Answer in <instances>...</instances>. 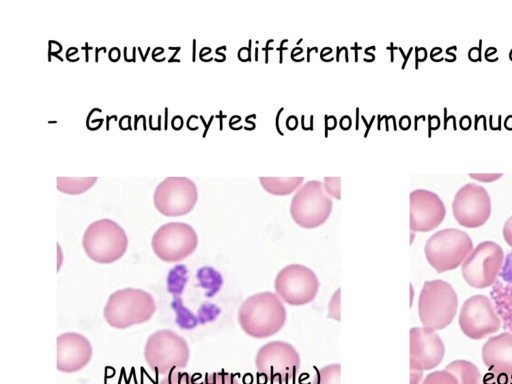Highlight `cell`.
<instances>
[{
    "instance_id": "obj_33",
    "label": "cell",
    "mask_w": 512,
    "mask_h": 384,
    "mask_svg": "<svg viewBox=\"0 0 512 384\" xmlns=\"http://www.w3.org/2000/svg\"><path fill=\"white\" fill-rule=\"evenodd\" d=\"M471 178H474L483 182H491L495 179H498L502 176V174H469Z\"/></svg>"
},
{
    "instance_id": "obj_1",
    "label": "cell",
    "mask_w": 512,
    "mask_h": 384,
    "mask_svg": "<svg viewBox=\"0 0 512 384\" xmlns=\"http://www.w3.org/2000/svg\"><path fill=\"white\" fill-rule=\"evenodd\" d=\"M286 318L283 301L270 291L249 296L238 310L241 329L256 339L268 338L278 333L285 325Z\"/></svg>"
},
{
    "instance_id": "obj_20",
    "label": "cell",
    "mask_w": 512,
    "mask_h": 384,
    "mask_svg": "<svg viewBox=\"0 0 512 384\" xmlns=\"http://www.w3.org/2000/svg\"><path fill=\"white\" fill-rule=\"evenodd\" d=\"M445 369L455 375L459 384H481V373L477 366L470 361L454 360Z\"/></svg>"
},
{
    "instance_id": "obj_3",
    "label": "cell",
    "mask_w": 512,
    "mask_h": 384,
    "mask_svg": "<svg viewBox=\"0 0 512 384\" xmlns=\"http://www.w3.org/2000/svg\"><path fill=\"white\" fill-rule=\"evenodd\" d=\"M458 297L448 282L441 279L425 281L419 294L418 314L423 327L442 330L454 319Z\"/></svg>"
},
{
    "instance_id": "obj_23",
    "label": "cell",
    "mask_w": 512,
    "mask_h": 384,
    "mask_svg": "<svg viewBox=\"0 0 512 384\" xmlns=\"http://www.w3.org/2000/svg\"><path fill=\"white\" fill-rule=\"evenodd\" d=\"M171 307L176 315L175 322L181 329L190 330L199 323L197 316L184 306L181 296H173Z\"/></svg>"
},
{
    "instance_id": "obj_13",
    "label": "cell",
    "mask_w": 512,
    "mask_h": 384,
    "mask_svg": "<svg viewBox=\"0 0 512 384\" xmlns=\"http://www.w3.org/2000/svg\"><path fill=\"white\" fill-rule=\"evenodd\" d=\"M462 333L470 339L480 340L496 333L501 327L490 299L482 294L469 297L462 304L459 317Z\"/></svg>"
},
{
    "instance_id": "obj_10",
    "label": "cell",
    "mask_w": 512,
    "mask_h": 384,
    "mask_svg": "<svg viewBox=\"0 0 512 384\" xmlns=\"http://www.w3.org/2000/svg\"><path fill=\"white\" fill-rule=\"evenodd\" d=\"M198 236L192 226L184 222H169L154 233L151 246L162 261L173 263L189 257L197 248Z\"/></svg>"
},
{
    "instance_id": "obj_9",
    "label": "cell",
    "mask_w": 512,
    "mask_h": 384,
    "mask_svg": "<svg viewBox=\"0 0 512 384\" xmlns=\"http://www.w3.org/2000/svg\"><path fill=\"white\" fill-rule=\"evenodd\" d=\"M503 262L501 246L493 241H483L461 264L462 277L473 288H487L495 282Z\"/></svg>"
},
{
    "instance_id": "obj_16",
    "label": "cell",
    "mask_w": 512,
    "mask_h": 384,
    "mask_svg": "<svg viewBox=\"0 0 512 384\" xmlns=\"http://www.w3.org/2000/svg\"><path fill=\"white\" fill-rule=\"evenodd\" d=\"M445 215V205L436 193L426 189H416L410 193L411 231H432L442 223Z\"/></svg>"
},
{
    "instance_id": "obj_6",
    "label": "cell",
    "mask_w": 512,
    "mask_h": 384,
    "mask_svg": "<svg viewBox=\"0 0 512 384\" xmlns=\"http://www.w3.org/2000/svg\"><path fill=\"white\" fill-rule=\"evenodd\" d=\"M301 361L292 344L275 340L261 346L255 357L257 372L271 383L289 384L295 379Z\"/></svg>"
},
{
    "instance_id": "obj_28",
    "label": "cell",
    "mask_w": 512,
    "mask_h": 384,
    "mask_svg": "<svg viewBox=\"0 0 512 384\" xmlns=\"http://www.w3.org/2000/svg\"><path fill=\"white\" fill-rule=\"evenodd\" d=\"M323 187L328 196L340 200V177H325Z\"/></svg>"
},
{
    "instance_id": "obj_14",
    "label": "cell",
    "mask_w": 512,
    "mask_h": 384,
    "mask_svg": "<svg viewBox=\"0 0 512 384\" xmlns=\"http://www.w3.org/2000/svg\"><path fill=\"white\" fill-rule=\"evenodd\" d=\"M455 220L463 227L484 225L491 214V199L487 190L475 183H467L455 194L452 202Z\"/></svg>"
},
{
    "instance_id": "obj_7",
    "label": "cell",
    "mask_w": 512,
    "mask_h": 384,
    "mask_svg": "<svg viewBox=\"0 0 512 384\" xmlns=\"http://www.w3.org/2000/svg\"><path fill=\"white\" fill-rule=\"evenodd\" d=\"M332 200L319 180H310L298 188L290 203L294 222L305 229L321 226L332 211Z\"/></svg>"
},
{
    "instance_id": "obj_18",
    "label": "cell",
    "mask_w": 512,
    "mask_h": 384,
    "mask_svg": "<svg viewBox=\"0 0 512 384\" xmlns=\"http://www.w3.org/2000/svg\"><path fill=\"white\" fill-rule=\"evenodd\" d=\"M481 357L489 372L512 375V333L490 337L482 346Z\"/></svg>"
},
{
    "instance_id": "obj_21",
    "label": "cell",
    "mask_w": 512,
    "mask_h": 384,
    "mask_svg": "<svg viewBox=\"0 0 512 384\" xmlns=\"http://www.w3.org/2000/svg\"><path fill=\"white\" fill-rule=\"evenodd\" d=\"M196 277L200 287L206 290L205 296L213 297L222 287L223 277L216 269L204 266L197 270Z\"/></svg>"
},
{
    "instance_id": "obj_15",
    "label": "cell",
    "mask_w": 512,
    "mask_h": 384,
    "mask_svg": "<svg viewBox=\"0 0 512 384\" xmlns=\"http://www.w3.org/2000/svg\"><path fill=\"white\" fill-rule=\"evenodd\" d=\"M445 347L440 336L426 327L410 329V371L423 372L437 367Z\"/></svg>"
},
{
    "instance_id": "obj_8",
    "label": "cell",
    "mask_w": 512,
    "mask_h": 384,
    "mask_svg": "<svg viewBox=\"0 0 512 384\" xmlns=\"http://www.w3.org/2000/svg\"><path fill=\"white\" fill-rule=\"evenodd\" d=\"M189 356L187 341L172 330H158L146 341L145 360L151 369L160 374H166L174 368H184Z\"/></svg>"
},
{
    "instance_id": "obj_25",
    "label": "cell",
    "mask_w": 512,
    "mask_h": 384,
    "mask_svg": "<svg viewBox=\"0 0 512 384\" xmlns=\"http://www.w3.org/2000/svg\"><path fill=\"white\" fill-rule=\"evenodd\" d=\"M340 364L333 363L316 371L312 384H340Z\"/></svg>"
},
{
    "instance_id": "obj_4",
    "label": "cell",
    "mask_w": 512,
    "mask_h": 384,
    "mask_svg": "<svg viewBox=\"0 0 512 384\" xmlns=\"http://www.w3.org/2000/svg\"><path fill=\"white\" fill-rule=\"evenodd\" d=\"M83 249L92 261L111 264L119 260L128 248V237L124 229L111 219H99L85 230Z\"/></svg>"
},
{
    "instance_id": "obj_27",
    "label": "cell",
    "mask_w": 512,
    "mask_h": 384,
    "mask_svg": "<svg viewBox=\"0 0 512 384\" xmlns=\"http://www.w3.org/2000/svg\"><path fill=\"white\" fill-rule=\"evenodd\" d=\"M221 310L218 306L211 303H203L197 313V319L200 324H205L215 320L220 314Z\"/></svg>"
},
{
    "instance_id": "obj_30",
    "label": "cell",
    "mask_w": 512,
    "mask_h": 384,
    "mask_svg": "<svg viewBox=\"0 0 512 384\" xmlns=\"http://www.w3.org/2000/svg\"><path fill=\"white\" fill-rule=\"evenodd\" d=\"M327 316L337 322L340 321V288L334 292L328 303Z\"/></svg>"
},
{
    "instance_id": "obj_11",
    "label": "cell",
    "mask_w": 512,
    "mask_h": 384,
    "mask_svg": "<svg viewBox=\"0 0 512 384\" xmlns=\"http://www.w3.org/2000/svg\"><path fill=\"white\" fill-rule=\"evenodd\" d=\"M320 283L316 274L301 264H290L282 268L274 281L277 296L292 306L312 302L318 293Z\"/></svg>"
},
{
    "instance_id": "obj_26",
    "label": "cell",
    "mask_w": 512,
    "mask_h": 384,
    "mask_svg": "<svg viewBox=\"0 0 512 384\" xmlns=\"http://www.w3.org/2000/svg\"><path fill=\"white\" fill-rule=\"evenodd\" d=\"M422 384H459L453 373L447 369L429 373Z\"/></svg>"
},
{
    "instance_id": "obj_32",
    "label": "cell",
    "mask_w": 512,
    "mask_h": 384,
    "mask_svg": "<svg viewBox=\"0 0 512 384\" xmlns=\"http://www.w3.org/2000/svg\"><path fill=\"white\" fill-rule=\"evenodd\" d=\"M502 232L505 242L512 247V216L505 221Z\"/></svg>"
},
{
    "instance_id": "obj_31",
    "label": "cell",
    "mask_w": 512,
    "mask_h": 384,
    "mask_svg": "<svg viewBox=\"0 0 512 384\" xmlns=\"http://www.w3.org/2000/svg\"><path fill=\"white\" fill-rule=\"evenodd\" d=\"M482 381L483 384H512V375L488 372Z\"/></svg>"
},
{
    "instance_id": "obj_12",
    "label": "cell",
    "mask_w": 512,
    "mask_h": 384,
    "mask_svg": "<svg viewBox=\"0 0 512 384\" xmlns=\"http://www.w3.org/2000/svg\"><path fill=\"white\" fill-rule=\"evenodd\" d=\"M153 200L157 211L164 216H182L193 210L198 190L187 177H167L157 185Z\"/></svg>"
},
{
    "instance_id": "obj_24",
    "label": "cell",
    "mask_w": 512,
    "mask_h": 384,
    "mask_svg": "<svg viewBox=\"0 0 512 384\" xmlns=\"http://www.w3.org/2000/svg\"><path fill=\"white\" fill-rule=\"evenodd\" d=\"M188 281V270L183 264L171 268L167 275V291L172 296H181Z\"/></svg>"
},
{
    "instance_id": "obj_17",
    "label": "cell",
    "mask_w": 512,
    "mask_h": 384,
    "mask_svg": "<svg viewBox=\"0 0 512 384\" xmlns=\"http://www.w3.org/2000/svg\"><path fill=\"white\" fill-rule=\"evenodd\" d=\"M92 357L90 341L82 334L66 332L57 337V368L75 372L86 366Z\"/></svg>"
},
{
    "instance_id": "obj_29",
    "label": "cell",
    "mask_w": 512,
    "mask_h": 384,
    "mask_svg": "<svg viewBox=\"0 0 512 384\" xmlns=\"http://www.w3.org/2000/svg\"><path fill=\"white\" fill-rule=\"evenodd\" d=\"M205 384H239V382L232 374L213 373L207 375Z\"/></svg>"
},
{
    "instance_id": "obj_2",
    "label": "cell",
    "mask_w": 512,
    "mask_h": 384,
    "mask_svg": "<svg viewBox=\"0 0 512 384\" xmlns=\"http://www.w3.org/2000/svg\"><path fill=\"white\" fill-rule=\"evenodd\" d=\"M155 311V300L150 293L138 288H124L109 296L103 316L113 328L125 329L149 321Z\"/></svg>"
},
{
    "instance_id": "obj_19",
    "label": "cell",
    "mask_w": 512,
    "mask_h": 384,
    "mask_svg": "<svg viewBox=\"0 0 512 384\" xmlns=\"http://www.w3.org/2000/svg\"><path fill=\"white\" fill-rule=\"evenodd\" d=\"M303 177H260L262 187L270 194L277 196L289 195L302 184Z\"/></svg>"
},
{
    "instance_id": "obj_34",
    "label": "cell",
    "mask_w": 512,
    "mask_h": 384,
    "mask_svg": "<svg viewBox=\"0 0 512 384\" xmlns=\"http://www.w3.org/2000/svg\"><path fill=\"white\" fill-rule=\"evenodd\" d=\"M423 372L410 371V384H419L422 379Z\"/></svg>"
},
{
    "instance_id": "obj_22",
    "label": "cell",
    "mask_w": 512,
    "mask_h": 384,
    "mask_svg": "<svg viewBox=\"0 0 512 384\" xmlns=\"http://www.w3.org/2000/svg\"><path fill=\"white\" fill-rule=\"evenodd\" d=\"M97 181V177H58L57 188L59 191L77 195L90 189Z\"/></svg>"
},
{
    "instance_id": "obj_5",
    "label": "cell",
    "mask_w": 512,
    "mask_h": 384,
    "mask_svg": "<svg viewBox=\"0 0 512 384\" xmlns=\"http://www.w3.org/2000/svg\"><path fill=\"white\" fill-rule=\"evenodd\" d=\"M473 249V242L466 232L446 228L428 238L424 253L430 266L437 273H443L461 266Z\"/></svg>"
}]
</instances>
